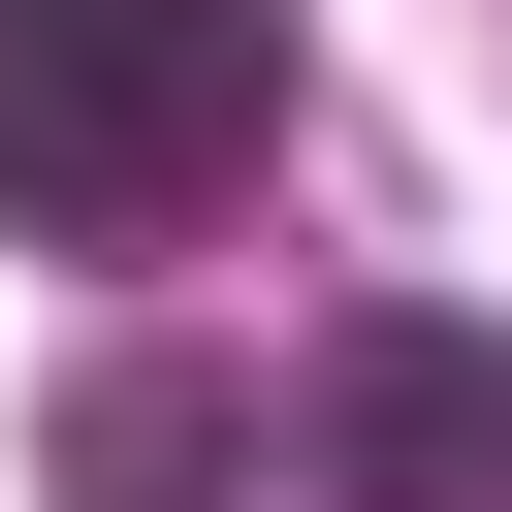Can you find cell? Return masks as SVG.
Here are the masks:
<instances>
[{
    "mask_svg": "<svg viewBox=\"0 0 512 512\" xmlns=\"http://www.w3.org/2000/svg\"><path fill=\"white\" fill-rule=\"evenodd\" d=\"M288 128V0H0V224L32 256H160L192 192H256Z\"/></svg>",
    "mask_w": 512,
    "mask_h": 512,
    "instance_id": "cell-1",
    "label": "cell"
},
{
    "mask_svg": "<svg viewBox=\"0 0 512 512\" xmlns=\"http://www.w3.org/2000/svg\"><path fill=\"white\" fill-rule=\"evenodd\" d=\"M288 480L320 512H512V320H320Z\"/></svg>",
    "mask_w": 512,
    "mask_h": 512,
    "instance_id": "cell-2",
    "label": "cell"
}]
</instances>
